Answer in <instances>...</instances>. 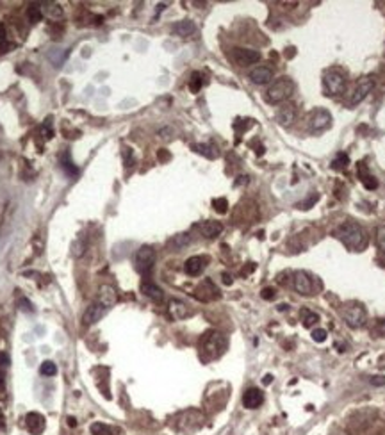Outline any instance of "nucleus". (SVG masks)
I'll return each mask as SVG.
<instances>
[{"instance_id": "1", "label": "nucleus", "mask_w": 385, "mask_h": 435, "mask_svg": "<svg viewBox=\"0 0 385 435\" xmlns=\"http://www.w3.org/2000/svg\"><path fill=\"white\" fill-rule=\"evenodd\" d=\"M337 237H339L344 246L352 252H362L368 246V234L366 230L355 221H346L337 228Z\"/></svg>"}, {"instance_id": "2", "label": "nucleus", "mask_w": 385, "mask_h": 435, "mask_svg": "<svg viewBox=\"0 0 385 435\" xmlns=\"http://www.w3.org/2000/svg\"><path fill=\"white\" fill-rule=\"evenodd\" d=\"M226 350V339L220 332H207L202 337L200 342V353L204 360H214V358L222 357Z\"/></svg>"}, {"instance_id": "3", "label": "nucleus", "mask_w": 385, "mask_h": 435, "mask_svg": "<svg viewBox=\"0 0 385 435\" xmlns=\"http://www.w3.org/2000/svg\"><path fill=\"white\" fill-rule=\"evenodd\" d=\"M294 93V82L291 79L282 77L278 81H274L273 84L268 88L266 91V102L270 104H282L287 98Z\"/></svg>"}, {"instance_id": "4", "label": "nucleus", "mask_w": 385, "mask_h": 435, "mask_svg": "<svg viewBox=\"0 0 385 435\" xmlns=\"http://www.w3.org/2000/svg\"><path fill=\"white\" fill-rule=\"evenodd\" d=\"M323 84L326 95H342L346 90V77L340 74L339 70H326L323 75Z\"/></svg>"}, {"instance_id": "5", "label": "nucleus", "mask_w": 385, "mask_h": 435, "mask_svg": "<svg viewBox=\"0 0 385 435\" xmlns=\"http://www.w3.org/2000/svg\"><path fill=\"white\" fill-rule=\"evenodd\" d=\"M342 317H344L346 325L350 328H360V326L366 325L368 312H366V309L360 303H350V305H346L342 309Z\"/></svg>"}, {"instance_id": "6", "label": "nucleus", "mask_w": 385, "mask_h": 435, "mask_svg": "<svg viewBox=\"0 0 385 435\" xmlns=\"http://www.w3.org/2000/svg\"><path fill=\"white\" fill-rule=\"evenodd\" d=\"M156 264V250L152 246H141L136 253V269L141 275H148Z\"/></svg>"}, {"instance_id": "7", "label": "nucleus", "mask_w": 385, "mask_h": 435, "mask_svg": "<svg viewBox=\"0 0 385 435\" xmlns=\"http://www.w3.org/2000/svg\"><path fill=\"white\" fill-rule=\"evenodd\" d=\"M374 88V79L373 77H362L360 81L356 82V86L353 88L352 95L348 98V106H356V104H360L366 97H368Z\"/></svg>"}, {"instance_id": "8", "label": "nucleus", "mask_w": 385, "mask_h": 435, "mask_svg": "<svg viewBox=\"0 0 385 435\" xmlns=\"http://www.w3.org/2000/svg\"><path fill=\"white\" fill-rule=\"evenodd\" d=\"M330 125H332V114L328 113L326 109H316L314 113L310 114V130L312 132L326 130Z\"/></svg>"}, {"instance_id": "9", "label": "nucleus", "mask_w": 385, "mask_h": 435, "mask_svg": "<svg viewBox=\"0 0 385 435\" xmlns=\"http://www.w3.org/2000/svg\"><path fill=\"white\" fill-rule=\"evenodd\" d=\"M194 298L200 301H212L220 298V291L210 280H204L196 289H194Z\"/></svg>"}, {"instance_id": "10", "label": "nucleus", "mask_w": 385, "mask_h": 435, "mask_svg": "<svg viewBox=\"0 0 385 435\" xmlns=\"http://www.w3.org/2000/svg\"><path fill=\"white\" fill-rule=\"evenodd\" d=\"M207 264H209V259L205 255L189 257L184 264V271L188 273L189 277H198V275H202V271L207 268Z\"/></svg>"}, {"instance_id": "11", "label": "nucleus", "mask_w": 385, "mask_h": 435, "mask_svg": "<svg viewBox=\"0 0 385 435\" xmlns=\"http://www.w3.org/2000/svg\"><path fill=\"white\" fill-rule=\"evenodd\" d=\"M292 285H294L296 293L304 294V296H310L312 291H314V284H312V278L308 277L305 271H296L294 278H292Z\"/></svg>"}, {"instance_id": "12", "label": "nucleus", "mask_w": 385, "mask_h": 435, "mask_svg": "<svg viewBox=\"0 0 385 435\" xmlns=\"http://www.w3.org/2000/svg\"><path fill=\"white\" fill-rule=\"evenodd\" d=\"M232 59L238 63L239 66H248L254 65L260 59V54L257 50H250V49H234L232 52Z\"/></svg>"}, {"instance_id": "13", "label": "nucleus", "mask_w": 385, "mask_h": 435, "mask_svg": "<svg viewBox=\"0 0 385 435\" xmlns=\"http://www.w3.org/2000/svg\"><path fill=\"white\" fill-rule=\"evenodd\" d=\"M107 310H109V309H106L104 305H100L98 301H94V303H91V305L86 309V312H84V316H82V321H84V325H86V326L93 325V323L100 321V319L106 316Z\"/></svg>"}, {"instance_id": "14", "label": "nucleus", "mask_w": 385, "mask_h": 435, "mask_svg": "<svg viewBox=\"0 0 385 435\" xmlns=\"http://www.w3.org/2000/svg\"><path fill=\"white\" fill-rule=\"evenodd\" d=\"M96 301H98L100 305H104L106 309H111V307L116 305V301H118V294H116L114 287H111V285H100L98 287V298H96Z\"/></svg>"}, {"instance_id": "15", "label": "nucleus", "mask_w": 385, "mask_h": 435, "mask_svg": "<svg viewBox=\"0 0 385 435\" xmlns=\"http://www.w3.org/2000/svg\"><path fill=\"white\" fill-rule=\"evenodd\" d=\"M262 401H264L262 390L257 389V387L248 389L244 392V396H242V405H244L246 408H258L262 405Z\"/></svg>"}, {"instance_id": "16", "label": "nucleus", "mask_w": 385, "mask_h": 435, "mask_svg": "<svg viewBox=\"0 0 385 435\" xmlns=\"http://www.w3.org/2000/svg\"><path fill=\"white\" fill-rule=\"evenodd\" d=\"M25 426H27V430L32 435H40L41 431L45 430V417L38 414V412H30L25 417Z\"/></svg>"}, {"instance_id": "17", "label": "nucleus", "mask_w": 385, "mask_h": 435, "mask_svg": "<svg viewBox=\"0 0 385 435\" xmlns=\"http://www.w3.org/2000/svg\"><path fill=\"white\" fill-rule=\"evenodd\" d=\"M356 175H358L360 182L364 184V187H366V189H369V191H371V189H376V187H378V180L374 179L371 173H369L368 164H366L364 161L356 164Z\"/></svg>"}, {"instance_id": "18", "label": "nucleus", "mask_w": 385, "mask_h": 435, "mask_svg": "<svg viewBox=\"0 0 385 435\" xmlns=\"http://www.w3.org/2000/svg\"><path fill=\"white\" fill-rule=\"evenodd\" d=\"M274 72L270 66H257L250 72V79L254 84H268L273 79Z\"/></svg>"}, {"instance_id": "19", "label": "nucleus", "mask_w": 385, "mask_h": 435, "mask_svg": "<svg viewBox=\"0 0 385 435\" xmlns=\"http://www.w3.org/2000/svg\"><path fill=\"white\" fill-rule=\"evenodd\" d=\"M222 230H223V225L220 223V221H205V223L200 225V232L205 239H214V237H218L222 234Z\"/></svg>"}, {"instance_id": "20", "label": "nucleus", "mask_w": 385, "mask_h": 435, "mask_svg": "<svg viewBox=\"0 0 385 435\" xmlns=\"http://www.w3.org/2000/svg\"><path fill=\"white\" fill-rule=\"evenodd\" d=\"M173 33H175L176 36H180V38H189V36H192V34L196 33V25L192 24L191 20L176 22V24L173 25Z\"/></svg>"}, {"instance_id": "21", "label": "nucleus", "mask_w": 385, "mask_h": 435, "mask_svg": "<svg viewBox=\"0 0 385 435\" xmlns=\"http://www.w3.org/2000/svg\"><path fill=\"white\" fill-rule=\"evenodd\" d=\"M294 116H296V109L292 104H286L278 109L276 113V120H278L282 125H289V123L294 122Z\"/></svg>"}, {"instance_id": "22", "label": "nucleus", "mask_w": 385, "mask_h": 435, "mask_svg": "<svg viewBox=\"0 0 385 435\" xmlns=\"http://www.w3.org/2000/svg\"><path fill=\"white\" fill-rule=\"evenodd\" d=\"M141 293H143L144 296L150 298V300H154V301H160L164 298L162 289L157 287V285L152 284V282H143V284H141Z\"/></svg>"}, {"instance_id": "23", "label": "nucleus", "mask_w": 385, "mask_h": 435, "mask_svg": "<svg viewBox=\"0 0 385 435\" xmlns=\"http://www.w3.org/2000/svg\"><path fill=\"white\" fill-rule=\"evenodd\" d=\"M41 13L48 18H54V20L62 18V15H64V11L58 2H41Z\"/></svg>"}, {"instance_id": "24", "label": "nucleus", "mask_w": 385, "mask_h": 435, "mask_svg": "<svg viewBox=\"0 0 385 435\" xmlns=\"http://www.w3.org/2000/svg\"><path fill=\"white\" fill-rule=\"evenodd\" d=\"M170 314L173 316V319H184V317L189 316V309L182 301L173 300L172 303H170Z\"/></svg>"}, {"instance_id": "25", "label": "nucleus", "mask_w": 385, "mask_h": 435, "mask_svg": "<svg viewBox=\"0 0 385 435\" xmlns=\"http://www.w3.org/2000/svg\"><path fill=\"white\" fill-rule=\"evenodd\" d=\"M189 243H191V237H189V234H178V236H175L172 241H170L168 246L173 250V252H176V250H182L184 246H188Z\"/></svg>"}, {"instance_id": "26", "label": "nucleus", "mask_w": 385, "mask_h": 435, "mask_svg": "<svg viewBox=\"0 0 385 435\" xmlns=\"http://www.w3.org/2000/svg\"><path fill=\"white\" fill-rule=\"evenodd\" d=\"M300 317H302V321H304L305 328H310L312 325H316V323L320 321V316H318L316 312H312V310H308V309H302Z\"/></svg>"}, {"instance_id": "27", "label": "nucleus", "mask_w": 385, "mask_h": 435, "mask_svg": "<svg viewBox=\"0 0 385 435\" xmlns=\"http://www.w3.org/2000/svg\"><path fill=\"white\" fill-rule=\"evenodd\" d=\"M348 164H350V157H348V154H344V152H339V154H337L336 157H334V161H332V168H334V170H337V171L346 170V168H348Z\"/></svg>"}, {"instance_id": "28", "label": "nucleus", "mask_w": 385, "mask_h": 435, "mask_svg": "<svg viewBox=\"0 0 385 435\" xmlns=\"http://www.w3.org/2000/svg\"><path fill=\"white\" fill-rule=\"evenodd\" d=\"M90 430H91V433H93V435H116V433H118L114 428L107 426V424H104V423H93Z\"/></svg>"}, {"instance_id": "29", "label": "nucleus", "mask_w": 385, "mask_h": 435, "mask_svg": "<svg viewBox=\"0 0 385 435\" xmlns=\"http://www.w3.org/2000/svg\"><path fill=\"white\" fill-rule=\"evenodd\" d=\"M27 17H29L30 24H38V22L43 18V13H41V4H30L29 9H27Z\"/></svg>"}, {"instance_id": "30", "label": "nucleus", "mask_w": 385, "mask_h": 435, "mask_svg": "<svg viewBox=\"0 0 385 435\" xmlns=\"http://www.w3.org/2000/svg\"><path fill=\"white\" fill-rule=\"evenodd\" d=\"M202 86H204V75H202L200 72H194V74L191 75V81H189V90H191L192 93H198V91L202 90Z\"/></svg>"}, {"instance_id": "31", "label": "nucleus", "mask_w": 385, "mask_h": 435, "mask_svg": "<svg viewBox=\"0 0 385 435\" xmlns=\"http://www.w3.org/2000/svg\"><path fill=\"white\" fill-rule=\"evenodd\" d=\"M192 150L196 152V154H202V155H205V157H209V159L218 157V152L214 150L210 145H192Z\"/></svg>"}, {"instance_id": "32", "label": "nucleus", "mask_w": 385, "mask_h": 435, "mask_svg": "<svg viewBox=\"0 0 385 435\" xmlns=\"http://www.w3.org/2000/svg\"><path fill=\"white\" fill-rule=\"evenodd\" d=\"M40 373L43 374V376H54V374L58 373V366H56L52 360H45L43 364H41Z\"/></svg>"}, {"instance_id": "33", "label": "nucleus", "mask_w": 385, "mask_h": 435, "mask_svg": "<svg viewBox=\"0 0 385 435\" xmlns=\"http://www.w3.org/2000/svg\"><path fill=\"white\" fill-rule=\"evenodd\" d=\"M212 205H214V211L220 212V214H225V212L228 211V202H226V198H214Z\"/></svg>"}, {"instance_id": "34", "label": "nucleus", "mask_w": 385, "mask_h": 435, "mask_svg": "<svg viewBox=\"0 0 385 435\" xmlns=\"http://www.w3.org/2000/svg\"><path fill=\"white\" fill-rule=\"evenodd\" d=\"M9 50V41H8V34L4 31V25H0V56L6 54Z\"/></svg>"}, {"instance_id": "35", "label": "nucleus", "mask_w": 385, "mask_h": 435, "mask_svg": "<svg viewBox=\"0 0 385 435\" xmlns=\"http://www.w3.org/2000/svg\"><path fill=\"white\" fill-rule=\"evenodd\" d=\"M376 244H378V248L385 253V225H380V227L376 228Z\"/></svg>"}, {"instance_id": "36", "label": "nucleus", "mask_w": 385, "mask_h": 435, "mask_svg": "<svg viewBox=\"0 0 385 435\" xmlns=\"http://www.w3.org/2000/svg\"><path fill=\"white\" fill-rule=\"evenodd\" d=\"M326 330L324 328H316V330H312V339H314L316 342H324L326 341Z\"/></svg>"}, {"instance_id": "37", "label": "nucleus", "mask_w": 385, "mask_h": 435, "mask_svg": "<svg viewBox=\"0 0 385 435\" xmlns=\"http://www.w3.org/2000/svg\"><path fill=\"white\" fill-rule=\"evenodd\" d=\"M318 200H320V196L316 195V193H312L310 198H308V200H305V202H300V204H298V209H305V211H307V209H310L312 205H314L316 202H318Z\"/></svg>"}, {"instance_id": "38", "label": "nucleus", "mask_w": 385, "mask_h": 435, "mask_svg": "<svg viewBox=\"0 0 385 435\" xmlns=\"http://www.w3.org/2000/svg\"><path fill=\"white\" fill-rule=\"evenodd\" d=\"M61 163H62V168H64V170H66V173H68V175H77V173H78V170H77V168H74V166H72L70 159L62 157V159H61Z\"/></svg>"}, {"instance_id": "39", "label": "nucleus", "mask_w": 385, "mask_h": 435, "mask_svg": "<svg viewBox=\"0 0 385 435\" xmlns=\"http://www.w3.org/2000/svg\"><path fill=\"white\" fill-rule=\"evenodd\" d=\"M260 296H262L264 300H273V298H274V289L273 287H264L262 293H260Z\"/></svg>"}, {"instance_id": "40", "label": "nucleus", "mask_w": 385, "mask_h": 435, "mask_svg": "<svg viewBox=\"0 0 385 435\" xmlns=\"http://www.w3.org/2000/svg\"><path fill=\"white\" fill-rule=\"evenodd\" d=\"M371 383L376 387H382L385 385V376L384 374H378V376H371Z\"/></svg>"}, {"instance_id": "41", "label": "nucleus", "mask_w": 385, "mask_h": 435, "mask_svg": "<svg viewBox=\"0 0 385 435\" xmlns=\"http://www.w3.org/2000/svg\"><path fill=\"white\" fill-rule=\"evenodd\" d=\"M41 129H43V132H45V134H46V136H45L46 139H48V138H52V134H54V132H52V129H50V118L46 120V122H45V125L41 127Z\"/></svg>"}, {"instance_id": "42", "label": "nucleus", "mask_w": 385, "mask_h": 435, "mask_svg": "<svg viewBox=\"0 0 385 435\" xmlns=\"http://www.w3.org/2000/svg\"><path fill=\"white\" fill-rule=\"evenodd\" d=\"M20 305H22V309H24V310H27V312H34V309H32V303H30L29 300H22V301H20Z\"/></svg>"}, {"instance_id": "43", "label": "nucleus", "mask_w": 385, "mask_h": 435, "mask_svg": "<svg viewBox=\"0 0 385 435\" xmlns=\"http://www.w3.org/2000/svg\"><path fill=\"white\" fill-rule=\"evenodd\" d=\"M376 332L380 333L382 337H385V319H382V321H378V325H376Z\"/></svg>"}, {"instance_id": "44", "label": "nucleus", "mask_w": 385, "mask_h": 435, "mask_svg": "<svg viewBox=\"0 0 385 435\" xmlns=\"http://www.w3.org/2000/svg\"><path fill=\"white\" fill-rule=\"evenodd\" d=\"M6 366H9L8 353H0V367H6Z\"/></svg>"}, {"instance_id": "45", "label": "nucleus", "mask_w": 385, "mask_h": 435, "mask_svg": "<svg viewBox=\"0 0 385 435\" xmlns=\"http://www.w3.org/2000/svg\"><path fill=\"white\" fill-rule=\"evenodd\" d=\"M222 278H223V284H226V285H230L234 282L232 280V275H228V273H223Z\"/></svg>"}, {"instance_id": "46", "label": "nucleus", "mask_w": 385, "mask_h": 435, "mask_svg": "<svg viewBox=\"0 0 385 435\" xmlns=\"http://www.w3.org/2000/svg\"><path fill=\"white\" fill-rule=\"evenodd\" d=\"M271 380H273V376H271V374H266V376H264V380H262V382H264V383H266V385H268V383H271Z\"/></svg>"}, {"instance_id": "47", "label": "nucleus", "mask_w": 385, "mask_h": 435, "mask_svg": "<svg viewBox=\"0 0 385 435\" xmlns=\"http://www.w3.org/2000/svg\"><path fill=\"white\" fill-rule=\"evenodd\" d=\"M159 157H160V159H170V154H166V152H164V150H160V152H159Z\"/></svg>"}, {"instance_id": "48", "label": "nucleus", "mask_w": 385, "mask_h": 435, "mask_svg": "<svg viewBox=\"0 0 385 435\" xmlns=\"http://www.w3.org/2000/svg\"><path fill=\"white\" fill-rule=\"evenodd\" d=\"M66 421L70 423V426H75V424H77V423H75V419H74V417H68V419H66Z\"/></svg>"}, {"instance_id": "49", "label": "nucleus", "mask_w": 385, "mask_h": 435, "mask_svg": "<svg viewBox=\"0 0 385 435\" xmlns=\"http://www.w3.org/2000/svg\"><path fill=\"white\" fill-rule=\"evenodd\" d=\"M0 385H2V374H0Z\"/></svg>"}]
</instances>
